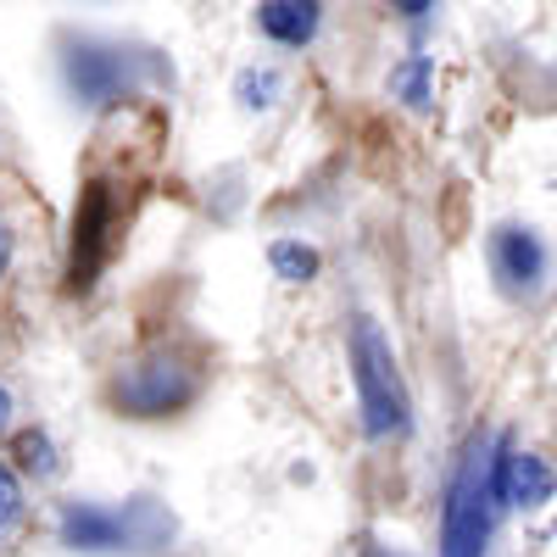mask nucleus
Returning a JSON list of instances; mask_svg holds the SVG:
<instances>
[{"label": "nucleus", "mask_w": 557, "mask_h": 557, "mask_svg": "<svg viewBox=\"0 0 557 557\" xmlns=\"http://www.w3.org/2000/svg\"><path fill=\"white\" fill-rule=\"evenodd\" d=\"M7 412H12V396H7V385H0V424H7Z\"/></svg>", "instance_id": "14"}, {"label": "nucleus", "mask_w": 557, "mask_h": 557, "mask_svg": "<svg viewBox=\"0 0 557 557\" xmlns=\"http://www.w3.org/2000/svg\"><path fill=\"white\" fill-rule=\"evenodd\" d=\"M496 519V496H491V441H469L457 457V474L446 485L441 507V557H485Z\"/></svg>", "instance_id": "2"}, {"label": "nucleus", "mask_w": 557, "mask_h": 557, "mask_svg": "<svg viewBox=\"0 0 557 557\" xmlns=\"http://www.w3.org/2000/svg\"><path fill=\"white\" fill-rule=\"evenodd\" d=\"M351 380H357V401H362V430L374 441L412 430V396L401 385L396 351H391V341L374 318L351 323Z\"/></svg>", "instance_id": "1"}, {"label": "nucleus", "mask_w": 557, "mask_h": 557, "mask_svg": "<svg viewBox=\"0 0 557 557\" xmlns=\"http://www.w3.org/2000/svg\"><path fill=\"white\" fill-rule=\"evenodd\" d=\"M391 89H401L407 107H430V62L412 57L407 67H396V73H391Z\"/></svg>", "instance_id": "10"}, {"label": "nucleus", "mask_w": 557, "mask_h": 557, "mask_svg": "<svg viewBox=\"0 0 557 557\" xmlns=\"http://www.w3.org/2000/svg\"><path fill=\"white\" fill-rule=\"evenodd\" d=\"M273 96H278V73H273V67H262V73H246V78H240V101H246L251 112H268V107H273Z\"/></svg>", "instance_id": "12"}, {"label": "nucleus", "mask_w": 557, "mask_h": 557, "mask_svg": "<svg viewBox=\"0 0 557 557\" xmlns=\"http://www.w3.org/2000/svg\"><path fill=\"white\" fill-rule=\"evenodd\" d=\"M17 451H23V462H28V469H39V474H51V469H57V457H51V441H45V435H34V430H28V435L17 441Z\"/></svg>", "instance_id": "13"}, {"label": "nucleus", "mask_w": 557, "mask_h": 557, "mask_svg": "<svg viewBox=\"0 0 557 557\" xmlns=\"http://www.w3.org/2000/svg\"><path fill=\"white\" fill-rule=\"evenodd\" d=\"M117 190L107 178H89L78 190V207H73V251H67V290L84 296L89 285L101 278L107 257H112V240H117Z\"/></svg>", "instance_id": "5"}, {"label": "nucleus", "mask_w": 557, "mask_h": 557, "mask_svg": "<svg viewBox=\"0 0 557 557\" xmlns=\"http://www.w3.org/2000/svg\"><path fill=\"white\" fill-rule=\"evenodd\" d=\"M268 262H273V273H278V278H290V285H307V278L318 273V251H312V246H301V240H273Z\"/></svg>", "instance_id": "9"}, {"label": "nucleus", "mask_w": 557, "mask_h": 557, "mask_svg": "<svg viewBox=\"0 0 557 557\" xmlns=\"http://www.w3.org/2000/svg\"><path fill=\"white\" fill-rule=\"evenodd\" d=\"M0 257H7V235H0Z\"/></svg>", "instance_id": "15"}, {"label": "nucleus", "mask_w": 557, "mask_h": 557, "mask_svg": "<svg viewBox=\"0 0 557 557\" xmlns=\"http://www.w3.org/2000/svg\"><path fill=\"white\" fill-rule=\"evenodd\" d=\"M491 268H496V278L513 296H535L541 278H546V246L530 235V228L502 223L496 235H491Z\"/></svg>", "instance_id": "7"}, {"label": "nucleus", "mask_w": 557, "mask_h": 557, "mask_svg": "<svg viewBox=\"0 0 557 557\" xmlns=\"http://www.w3.org/2000/svg\"><path fill=\"white\" fill-rule=\"evenodd\" d=\"M62 546L73 552H128V546H162L173 524L157 513V502H128V507H96V502H67L57 519Z\"/></svg>", "instance_id": "3"}, {"label": "nucleus", "mask_w": 557, "mask_h": 557, "mask_svg": "<svg viewBox=\"0 0 557 557\" xmlns=\"http://www.w3.org/2000/svg\"><path fill=\"white\" fill-rule=\"evenodd\" d=\"M62 73H67V89L78 107H117L128 101L139 78H146V62L128 57L123 45H107V39H78L73 51L62 57Z\"/></svg>", "instance_id": "6"}, {"label": "nucleus", "mask_w": 557, "mask_h": 557, "mask_svg": "<svg viewBox=\"0 0 557 557\" xmlns=\"http://www.w3.org/2000/svg\"><path fill=\"white\" fill-rule=\"evenodd\" d=\"M17 519H23V485H17V474L7 469V462H0V541L17 530Z\"/></svg>", "instance_id": "11"}, {"label": "nucleus", "mask_w": 557, "mask_h": 557, "mask_svg": "<svg viewBox=\"0 0 557 557\" xmlns=\"http://www.w3.org/2000/svg\"><path fill=\"white\" fill-rule=\"evenodd\" d=\"M323 23V7H312V0H262L257 7V28L278 45H307Z\"/></svg>", "instance_id": "8"}, {"label": "nucleus", "mask_w": 557, "mask_h": 557, "mask_svg": "<svg viewBox=\"0 0 557 557\" xmlns=\"http://www.w3.org/2000/svg\"><path fill=\"white\" fill-rule=\"evenodd\" d=\"M201 391V374L190 362H184L178 351H151V357H139L128 362L123 374L112 380V407L128 412V418H168L178 407H190Z\"/></svg>", "instance_id": "4"}]
</instances>
